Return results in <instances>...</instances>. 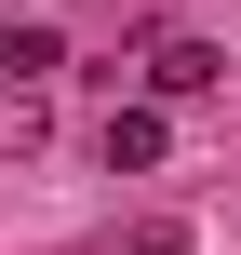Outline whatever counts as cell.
<instances>
[{"instance_id": "7a4b0ae2", "label": "cell", "mask_w": 241, "mask_h": 255, "mask_svg": "<svg viewBox=\"0 0 241 255\" xmlns=\"http://www.w3.org/2000/svg\"><path fill=\"white\" fill-rule=\"evenodd\" d=\"M161 161V108H107V175H148Z\"/></svg>"}, {"instance_id": "3957f363", "label": "cell", "mask_w": 241, "mask_h": 255, "mask_svg": "<svg viewBox=\"0 0 241 255\" xmlns=\"http://www.w3.org/2000/svg\"><path fill=\"white\" fill-rule=\"evenodd\" d=\"M54 134V108H40V81H0V161H27Z\"/></svg>"}, {"instance_id": "6da1fadb", "label": "cell", "mask_w": 241, "mask_h": 255, "mask_svg": "<svg viewBox=\"0 0 241 255\" xmlns=\"http://www.w3.org/2000/svg\"><path fill=\"white\" fill-rule=\"evenodd\" d=\"M54 67H67L54 13H0V81H54Z\"/></svg>"}, {"instance_id": "277c9868", "label": "cell", "mask_w": 241, "mask_h": 255, "mask_svg": "<svg viewBox=\"0 0 241 255\" xmlns=\"http://www.w3.org/2000/svg\"><path fill=\"white\" fill-rule=\"evenodd\" d=\"M148 81H161V94H201V81H215V40H161V67H148Z\"/></svg>"}]
</instances>
